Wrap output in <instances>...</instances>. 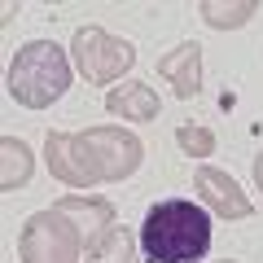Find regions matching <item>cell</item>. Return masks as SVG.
Returning <instances> with one entry per match:
<instances>
[{"label": "cell", "instance_id": "6da1fadb", "mask_svg": "<svg viewBox=\"0 0 263 263\" xmlns=\"http://www.w3.org/2000/svg\"><path fill=\"white\" fill-rule=\"evenodd\" d=\"M145 145L127 127H88V132H48L44 162L53 180L66 189H92V184H119L141 167Z\"/></svg>", "mask_w": 263, "mask_h": 263}, {"label": "cell", "instance_id": "7a4b0ae2", "mask_svg": "<svg viewBox=\"0 0 263 263\" xmlns=\"http://www.w3.org/2000/svg\"><path fill=\"white\" fill-rule=\"evenodd\" d=\"M211 250V215L189 197H167L145 211L141 254L149 263H202Z\"/></svg>", "mask_w": 263, "mask_h": 263}, {"label": "cell", "instance_id": "3957f363", "mask_svg": "<svg viewBox=\"0 0 263 263\" xmlns=\"http://www.w3.org/2000/svg\"><path fill=\"white\" fill-rule=\"evenodd\" d=\"M70 88V57L53 40H31L9 62V97L27 110H48Z\"/></svg>", "mask_w": 263, "mask_h": 263}, {"label": "cell", "instance_id": "277c9868", "mask_svg": "<svg viewBox=\"0 0 263 263\" xmlns=\"http://www.w3.org/2000/svg\"><path fill=\"white\" fill-rule=\"evenodd\" d=\"M84 233L57 206L35 211L18 233V259L22 263H84Z\"/></svg>", "mask_w": 263, "mask_h": 263}, {"label": "cell", "instance_id": "5b68a950", "mask_svg": "<svg viewBox=\"0 0 263 263\" xmlns=\"http://www.w3.org/2000/svg\"><path fill=\"white\" fill-rule=\"evenodd\" d=\"M70 57H75V70L88 84H114L136 66V48L101 27H79L70 40Z\"/></svg>", "mask_w": 263, "mask_h": 263}, {"label": "cell", "instance_id": "8992f818", "mask_svg": "<svg viewBox=\"0 0 263 263\" xmlns=\"http://www.w3.org/2000/svg\"><path fill=\"white\" fill-rule=\"evenodd\" d=\"M193 189L202 193V202H206L219 219H250L254 215V202L241 193V184H237L228 171H219V167H197L193 171Z\"/></svg>", "mask_w": 263, "mask_h": 263}, {"label": "cell", "instance_id": "52a82bcc", "mask_svg": "<svg viewBox=\"0 0 263 263\" xmlns=\"http://www.w3.org/2000/svg\"><path fill=\"white\" fill-rule=\"evenodd\" d=\"M158 75L171 84V92H176L180 101H193L197 88H202V44H197V40L176 44L167 57H158Z\"/></svg>", "mask_w": 263, "mask_h": 263}, {"label": "cell", "instance_id": "ba28073f", "mask_svg": "<svg viewBox=\"0 0 263 263\" xmlns=\"http://www.w3.org/2000/svg\"><path fill=\"white\" fill-rule=\"evenodd\" d=\"M70 224L84 233V241H97L105 228H114V206L105 197H92V193H66L62 202H53Z\"/></svg>", "mask_w": 263, "mask_h": 263}, {"label": "cell", "instance_id": "9c48e42d", "mask_svg": "<svg viewBox=\"0 0 263 263\" xmlns=\"http://www.w3.org/2000/svg\"><path fill=\"white\" fill-rule=\"evenodd\" d=\"M105 110L123 123H149V119H158V92L149 84H141V79H127V84L105 92Z\"/></svg>", "mask_w": 263, "mask_h": 263}, {"label": "cell", "instance_id": "30bf717a", "mask_svg": "<svg viewBox=\"0 0 263 263\" xmlns=\"http://www.w3.org/2000/svg\"><path fill=\"white\" fill-rule=\"evenodd\" d=\"M84 263H141V237H132L123 224H114L97 241H88Z\"/></svg>", "mask_w": 263, "mask_h": 263}, {"label": "cell", "instance_id": "8fae6325", "mask_svg": "<svg viewBox=\"0 0 263 263\" xmlns=\"http://www.w3.org/2000/svg\"><path fill=\"white\" fill-rule=\"evenodd\" d=\"M0 189L5 193H13V189H22L31 180V171H35V154H31L27 141H18V136H0Z\"/></svg>", "mask_w": 263, "mask_h": 263}, {"label": "cell", "instance_id": "7c38bea8", "mask_svg": "<svg viewBox=\"0 0 263 263\" xmlns=\"http://www.w3.org/2000/svg\"><path fill=\"white\" fill-rule=\"evenodd\" d=\"M197 13H202V22L215 27V31H237V27H246V22L259 13V0H202Z\"/></svg>", "mask_w": 263, "mask_h": 263}, {"label": "cell", "instance_id": "4fadbf2b", "mask_svg": "<svg viewBox=\"0 0 263 263\" xmlns=\"http://www.w3.org/2000/svg\"><path fill=\"white\" fill-rule=\"evenodd\" d=\"M176 145L189 154V158H211V154H215V132L202 127V123H180L176 127Z\"/></svg>", "mask_w": 263, "mask_h": 263}, {"label": "cell", "instance_id": "5bb4252c", "mask_svg": "<svg viewBox=\"0 0 263 263\" xmlns=\"http://www.w3.org/2000/svg\"><path fill=\"white\" fill-rule=\"evenodd\" d=\"M254 184H259V193H263V154L254 158Z\"/></svg>", "mask_w": 263, "mask_h": 263}, {"label": "cell", "instance_id": "9a60e30c", "mask_svg": "<svg viewBox=\"0 0 263 263\" xmlns=\"http://www.w3.org/2000/svg\"><path fill=\"white\" fill-rule=\"evenodd\" d=\"M224 263H233V259H224Z\"/></svg>", "mask_w": 263, "mask_h": 263}]
</instances>
